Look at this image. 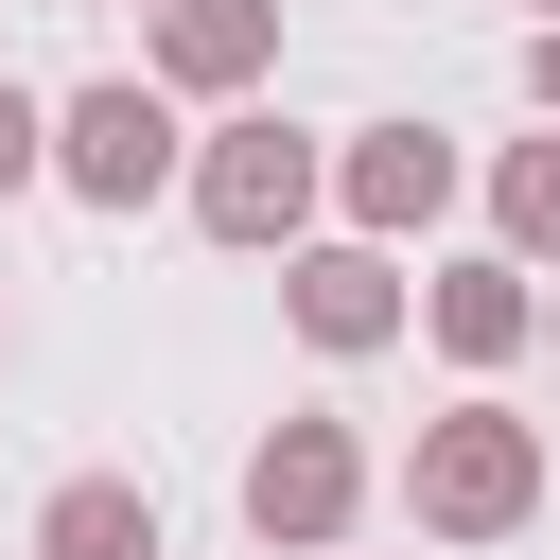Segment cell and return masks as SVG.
Here are the masks:
<instances>
[{"mask_svg":"<svg viewBox=\"0 0 560 560\" xmlns=\"http://www.w3.org/2000/svg\"><path fill=\"white\" fill-rule=\"evenodd\" d=\"M175 192H192V228H210V245L280 262V245H315V210H332V140H298L280 105H228V122L175 158Z\"/></svg>","mask_w":560,"mask_h":560,"instance_id":"obj_1","label":"cell"},{"mask_svg":"<svg viewBox=\"0 0 560 560\" xmlns=\"http://www.w3.org/2000/svg\"><path fill=\"white\" fill-rule=\"evenodd\" d=\"M402 508H420V542H525L542 525V420L525 402H438L420 420V455H402Z\"/></svg>","mask_w":560,"mask_h":560,"instance_id":"obj_2","label":"cell"},{"mask_svg":"<svg viewBox=\"0 0 560 560\" xmlns=\"http://www.w3.org/2000/svg\"><path fill=\"white\" fill-rule=\"evenodd\" d=\"M228 508H245V542L315 560V542H350V525H368V438H350L332 402H298V420H262V438H245Z\"/></svg>","mask_w":560,"mask_h":560,"instance_id":"obj_3","label":"cell"},{"mask_svg":"<svg viewBox=\"0 0 560 560\" xmlns=\"http://www.w3.org/2000/svg\"><path fill=\"white\" fill-rule=\"evenodd\" d=\"M175 88H140V70H105V88H70L52 105V192H88V210H158L175 192Z\"/></svg>","mask_w":560,"mask_h":560,"instance_id":"obj_4","label":"cell"},{"mask_svg":"<svg viewBox=\"0 0 560 560\" xmlns=\"http://www.w3.org/2000/svg\"><path fill=\"white\" fill-rule=\"evenodd\" d=\"M280 315H298V350L368 368V350H402L420 280H402V245H350V228H315V245H280Z\"/></svg>","mask_w":560,"mask_h":560,"instance_id":"obj_5","label":"cell"},{"mask_svg":"<svg viewBox=\"0 0 560 560\" xmlns=\"http://www.w3.org/2000/svg\"><path fill=\"white\" fill-rule=\"evenodd\" d=\"M455 192H472V158H455L438 122H350V140H332V228H350V245H420Z\"/></svg>","mask_w":560,"mask_h":560,"instance_id":"obj_6","label":"cell"},{"mask_svg":"<svg viewBox=\"0 0 560 560\" xmlns=\"http://www.w3.org/2000/svg\"><path fill=\"white\" fill-rule=\"evenodd\" d=\"M262 70H280V0H140V88L245 105Z\"/></svg>","mask_w":560,"mask_h":560,"instance_id":"obj_7","label":"cell"},{"mask_svg":"<svg viewBox=\"0 0 560 560\" xmlns=\"http://www.w3.org/2000/svg\"><path fill=\"white\" fill-rule=\"evenodd\" d=\"M420 332L490 385V368H525V350H542V280H525L508 245H472V262H438V280H420Z\"/></svg>","mask_w":560,"mask_h":560,"instance_id":"obj_8","label":"cell"},{"mask_svg":"<svg viewBox=\"0 0 560 560\" xmlns=\"http://www.w3.org/2000/svg\"><path fill=\"white\" fill-rule=\"evenodd\" d=\"M35 560H158V490L140 472H70L35 508Z\"/></svg>","mask_w":560,"mask_h":560,"instance_id":"obj_9","label":"cell"},{"mask_svg":"<svg viewBox=\"0 0 560 560\" xmlns=\"http://www.w3.org/2000/svg\"><path fill=\"white\" fill-rule=\"evenodd\" d=\"M490 245H508V262H525V280H542V262H560V122H542V140H508V158H490Z\"/></svg>","mask_w":560,"mask_h":560,"instance_id":"obj_10","label":"cell"},{"mask_svg":"<svg viewBox=\"0 0 560 560\" xmlns=\"http://www.w3.org/2000/svg\"><path fill=\"white\" fill-rule=\"evenodd\" d=\"M35 175H52V105H35V88H18V70H0V210H18V192H35Z\"/></svg>","mask_w":560,"mask_h":560,"instance_id":"obj_11","label":"cell"},{"mask_svg":"<svg viewBox=\"0 0 560 560\" xmlns=\"http://www.w3.org/2000/svg\"><path fill=\"white\" fill-rule=\"evenodd\" d=\"M525 105L560 122V18H525Z\"/></svg>","mask_w":560,"mask_h":560,"instance_id":"obj_12","label":"cell"},{"mask_svg":"<svg viewBox=\"0 0 560 560\" xmlns=\"http://www.w3.org/2000/svg\"><path fill=\"white\" fill-rule=\"evenodd\" d=\"M0 368H18V315H0Z\"/></svg>","mask_w":560,"mask_h":560,"instance_id":"obj_13","label":"cell"},{"mask_svg":"<svg viewBox=\"0 0 560 560\" xmlns=\"http://www.w3.org/2000/svg\"><path fill=\"white\" fill-rule=\"evenodd\" d=\"M525 18H560V0H525Z\"/></svg>","mask_w":560,"mask_h":560,"instance_id":"obj_14","label":"cell"},{"mask_svg":"<svg viewBox=\"0 0 560 560\" xmlns=\"http://www.w3.org/2000/svg\"><path fill=\"white\" fill-rule=\"evenodd\" d=\"M542 332H560V298H542Z\"/></svg>","mask_w":560,"mask_h":560,"instance_id":"obj_15","label":"cell"}]
</instances>
